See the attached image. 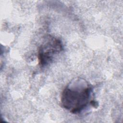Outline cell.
<instances>
[{
    "mask_svg": "<svg viewBox=\"0 0 123 123\" xmlns=\"http://www.w3.org/2000/svg\"><path fill=\"white\" fill-rule=\"evenodd\" d=\"M93 87L87 81L77 78L71 81L62 90V106L71 113H80L89 105L97 107L98 104L93 98Z\"/></svg>",
    "mask_w": 123,
    "mask_h": 123,
    "instance_id": "cell-1",
    "label": "cell"
},
{
    "mask_svg": "<svg viewBox=\"0 0 123 123\" xmlns=\"http://www.w3.org/2000/svg\"><path fill=\"white\" fill-rule=\"evenodd\" d=\"M63 49L62 41L49 36L40 45L38 50L39 65L44 67L51 62L55 56Z\"/></svg>",
    "mask_w": 123,
    "mask_h": 123,
    "instance_id": "cell-2",
    "label": "cell"
}]
</instances>
